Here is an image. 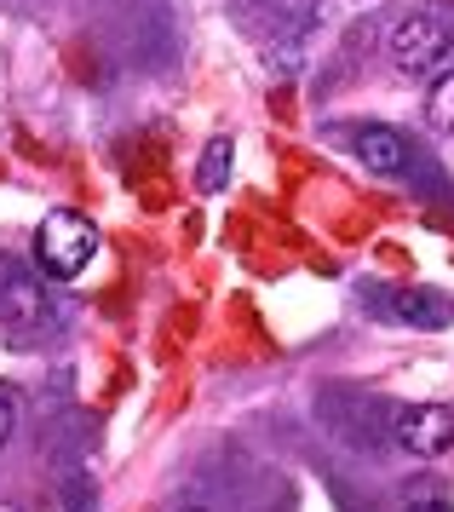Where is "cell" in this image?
Returning <instances> with one entry per match:
<instances>
[{"label": "cell", "instance_id": "cell-7", "mask_svg": "<svg viewBox=\"0 0 454 512\" xmlns=\"http://www.w3.org/2000/svg\"><path fill=\"white\" fill-rule=\"evenodd\" d=\"M230 156H236V144L219 133V139H207V150H202V167H196V190H207V196H219L225 190V179H230Z\"/></svg>", "mask_w": 454, "mask_h": 512}, {"label": "cell", "instance_id": "cell-10", "mask_svg": "<svg viewBox=\"0 0 454 512\" xmlns=\"http://www.w3.org/2000/svg\"><path fill=\"white\" fill-rule=\"evenodd\" d=\"M409 512H454L449 501H420V507H409Z\"/></svg>", "mask_w": 454, "mask_h": 512}, {"label": "cell", "instance_id": "cell-12", "mask_svg": "<svg viewBox=\"0 0 454 512\" xmlns=\"http://www.w3.org/2000/svg\"><path fill=\"white\" fill-rule=\"evenodd\" d=\"M184 512H207V507H184Z\"/></svg>", "mask_w": 454, "mask_h": 512}, {"label": "cell", "instance_id": "cell-8", "mask_svg": "<svg viewBox=\"0 0 454 512\" xmlns=\"http://www.w3.org/2000/svg\"><path fill=\"white\" fill-rule=\"evenodd\" d=\"M426 121H432L437 133H454V70H443L432 81V93H426Z\"/></svg>", "mask_w": 454, "mask_h": 512}, {"label": "cell", "instance_id": "cell-4", "mask_svg": "<svg viewBox=\"0 0 454 512\" xmlns=\"http://www.w3.org/2000/svg\"><path fill=\"white\" fill-rule=\"evenodd\" d=\"M46 317V300H41V282L29 277V271H0V323L12 328H35Z\"/></svg>", "mask_w": 454, "mask_h": 512}, {"label": "cell", "instance_id": "cell-9", "mask_svg": "<svg viewBox=\"0 0 454 512\" xmlns=\"http://www.w3.org/2000/svg\"><path fill=\"white\" fill-rule=\"evenodd\" d=\"M12 432H18V397L0 392V443L12 438Z\"/></svg>", "mask_w": 454, "mask_h": 512}, {"label": "cell", "instance_id": "cell-1", "mask_svg": "<svg viewBox=\"0 0 454 512\" xmlns=\"http://www.w3.org/2000/svg\"><path fill=\"white\" fill-rule=\"evenodd\" d=\"M92 254H98V225H92L87 213L75 208H52L41 219V231H35V265H41L46 277H81L92 265Z\"/></svg>", "mask_w": 454, "mask_h": 512}, {"label": "cell", "instance_id": "cell-6", "mask_svg": "<svg viewBox=\"0 0 454 512\" xmlns=\"http://www.w3.org/2000/svg\"><path fill=\"white\" fill-rule=\"evenodd\" d=\"M386 305H391V317H403L409 328H449L454 323V300L449 294H432V288H397Z\"/></svg>", "mask_w": 454, "mask_h": 512}, {"label": "cell", "instance_id": "cell-11", "mask_svg": "<svg viewBox=\"0 0 454 512\" xmlns=\"http://www.w3.org/2000/svg\"><path fill=\"white\" fill-rule=\"evenodd\" d=\"M0 512H23V507H12V501H0Z\"/></svg>", "mask_w": 454, "mask_h": 512}, {"label": "cell", "instance_id": "cell-5", "mask_svg": "<svg viewBox=\"0 0 454 512\" xmlns=\"http://www.w3.org/2000/svg\"><path fill=\"white\" fill-rule=\"evenodd\" d=\"M357 156H363L368 173H403L409 167V139L397 127L368 121V127H357Z\"/></svg>", "mask_w": 454, "mask_h": 512}, {"label": "cell", "instance_id": "cell-3", "mask_svg": "<svg viewBox=\"0 0 454 512\" xmlns=\"http://www.w3.org/2000/svg\"><path fill=\"white\" fill-rule=\"evenodd\" d=\"M391 438L409 455H443L454 443V409L449 403H409L391 415Z\"/></svg>", "mask_w": 454, "mask_h": 512}, {"label": "cell", "instance_id": "cell-2", "mask_svg": "<svg viewBox=\"0 0 454 512\" xmlns=\"http://www.w3.org/2000/svg\"><path fill=\"white\" fill-rule=\"evenodd\" d=\"M449 52H454V35L437 18H426V12H414V18H403V24L391 29V64L409 70V75L437 70Z\"/></svg>", "mask_w": 454, "mask_h": 512}]
</instances>
